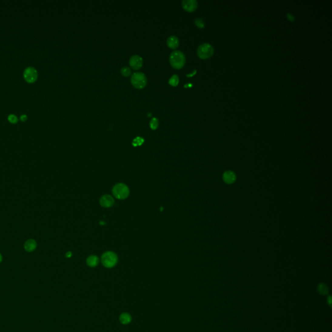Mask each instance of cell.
I'll use <instances>...</instances> for the list:
<instances>
[{
	"mask_svg": "<svg viewBox=\"0 0 332 332\" xmlns=\"http://www.w3.org/2000/svg\"><path fill=\"white\" fill-rule=\"evenodd\" d=\"M169 62L174 68L181 69L183 68L186 62L185 55L180 51H175L170 55Z\"/></svg>",
	"mask_w": 332,
	"mask_h": 332,
	"instance_id": "1",
	"label": "cell"
},
{
	"mask_svg": "<svg viewBox=\"0 0 332 332\" xmlns=\"http://www.w3.org/2000/svg\"><path fill=\"white\" fill-rule=\"evenodd\" d=\"M129 189L127 185L123 183L116 184L112 189V193L118 199L123 200L128 197L129 195Z\"/></svg>",
	"mask_w": 332,
	"mask_h": 332,
	"instance_id": "2",
	"label": "cell"
},
{
	"mask_svg": "<svg viewBox=\"0 0 332 332\" xmlns=\"http://www.w3.org/2000/svg\"><path fill=\"white\" fill-rule=\"evenodd\" d=\"M101 262L105 267L112 268L118 262V256L113 252H106L101 257Z\"/></svg>",
	"mask_w": 332,
	"mask_h": 332,
	"instance_id": "3",
	"label": "cell"
},
{
	"mask_svg": "<svg viewBox=\"0 0 332 332\" xmlns=\"http://www.w3.org/2000/svg\"><path fill=\"white\" fill-rule=\"evenodd\" d=\"M131 83L136 88L142 89L147 85V78L142 72H136L131 77Z\"/></svg>",
	"mask_w": 332,
	"mask_h": 332,
	"instance_id": "4",
	"label": "cell"
},
{
	"mask_svg": "<svg viewBox=\"0 0 332 332\" xmlns=\"http://www.w3.org/2000/svg\"><path fill=\"white\" fill-rule=\"evenodd\" d=\"M214 49L212 45L208 43L201 44L197 49V55L201 59H207L213 55Z\"/></svg>",
	"mask_w": 332,
	"mask_h": 332,
	"instance_id": "5",
	"label": "cell"
},
{
	"mask_svg": "<svg viewBox=\"0 0 332 332\" xmlns=\"http://www.w3.org/2000/svg\"><path fill=\"white\" fill-rule=\"evenodd\" d=\"M23 77L29 83H32L36 81L38 78V72L33 67H28L23 72Z\"/></svg>",
	"mask_w": 332,
	"mask_h": 332,
	"instance_id": "6",
	"label": "cell"
},
{
	"mask_svg": "<svg viewBox=\"0 0 332 332\" xmlns=\"http://www.w3.org/2000/svg\"><path fill=\"white\" fill-rule=\"evenodd\" d=\"M129 64L133 69H139L143 66V59L139 55H133L130 59Z\"/></svg>",
	"mask_w": 332,
	"mask_h": 332,
	"instance_id": "7",
	"label": "cell"
},
{
	"mask_svg": "<svg viewBox=\"0 0 332 332\" xmlns=\"http://www.w3.org/2000/svg\"><path fill=\"white\" fill-rule=\"evenodd\" d=\"M182 5L184 10L189 12L195 11L198 6L197 2L196 0H183L182 2Z\"/></svg>",
	"mask_w": 332,
	"mask_h": 332,
	"instance_id": "8",
	"label": "cell"
},
{
	"mask_svg": "<svg viewBox=\"0 0 332 332\" xmlns=\"http://www.w3.org/2000/svg\"><path fill=\"white\" fill-rule=\"evenodd\" d=\"M114 203V200L112 196L109 195H104L100 199V204L101 206L105 208H109L112 206Z\"/></svg>",
	"mask_w": 332,
	"mask_h": 332,
	"instance_id": "9",
	"label": "cell"
},
{
	"mask_svg": "<svg viewBox=\"0 0 332 332\" xmlns=\"http://www.w3.org/2000/svg\"><path fill=\"white\" fill-rule=\"evenodd\" d=\"M223 177L224 181L228 184L233 183L236 180V175L232 171H226V172H224Z\"/></svg>",
	"mask_w": 332,
	"mask_h": 332,
	"instance_id": "10",
	"label": "cell"
},
{
	"mask_svg": "<svg viewBox=\"0 0 332 332\" xmlns=\"http://www.w3.org/2000/svg\"><path fill=\"white\" fill-rule=\"evenodd\" d=\"M36 246H37V243L36 241L32 239L27 240L24 244L25 250L27 252H29L34 251L36 249Z\"/></svg>",
	"mask_w": 332,
	"mask_h": 332,
	"instance_id": "11",
	"label": "cell"
},
{
	"mask_svg": "<svg viewBox=\"0 0 332 332\" xmlns=\"http://www.w3.org/2000/svg\"><path fill=\"white\" fill-rule=\"evenodd\" d=\"M167 44L171 49H176L179 45V40L175 36H171L167 40Z\"/></svg>",
	"mask_w": 332,
	"mask_h": 332,
	"instance_id": "12",
	"label": "cell"
},
{
	"mask_svg": "<svg viewBox=\"0 0 332 332\" xmlns=\"http://www.w3.org/2000/svg\"><path fill=\"white\" fill-rule=\"evenodd\" d=\"M86 262H87V264H88V266L91 267H94L97 266L98 265V263H99V258H97V256H94V255H92V256H89L88 258H87Z\"/></svg>",
	"mask_w": 332,
	"mask_h": 332,
	"instance_id": "13",
	"label": "cell"
},
{
	"mask_svg": "<svg viewBox=\"0 0 332 332\" xmlns=\"http://www.w3.org/2000/svg\"><path fill=\"white\" fill-rule=\"evenodd\" d=\"M132 317L127 313H123L119 317V320L123 324H128L131 322Z\"/></svg>",
	"mask_w": 332,
	"mask_h": 332,
	"instance_id": "14",
	"label": "cell"
},
{
	"mask_svg": "<svg viewBox=\"0 0 332 332\" xmlns=\"http://www.w3.org/2000/svg\"><path fill=\"white\" fill-rule=\"evenodd\" d=\"M318 292H319L322 295H326L328 294L329 292V288L327 286V285L324 283H320L318 285L317 287Z\"/></svg>",
	"mask_w": 332,
	"mask_h": 332,
	"instance_id": "15",
	"label": "cell"
},
{
	"mask_svg": "<svg viewBox=\"0 0 332 332\" xmlns=\"http://www.w3.org/2000/svg\"><path fill=\"white\" fill-rule=\"evenodd\" d=\"M179 83V78L176 75H173L169 81V84L173 86H176Z\"/></svg>",
	"mask_w": 332,
	"mask_h": 332,
	"instance_id": "16",
	"label": "cell"
},
{
	"mask_svg": "<svg viewBox=\"0 0 332 332\" xmlns=\"http://www.w3.org/2000/svg\"><path fill=\"white\" fill-rule=\"evenodd\" d=\"M143 142H144V139L142 137L138 136L134 139V140L132 141V145L134 147L140 146L143 143Z\"/></svg>",
	"mask_w": 332,
	"mask_h": 332,
	"instance_id": "17",
	"label": "cell"
},
{
	"mask_svg": "<svg viewBox=\"0 0 332 332\" xmlns=\"http://www.w3.org/2000/svg\"><path fill=\"white\" fill-rule=\"evenodd\" d=\"M121 73L122 74L124 77H128L130 74H131V69H130L129 67H123L121 69Z\"/></svg>",
	"mask_w": 332,
	"mask_h": 332,
	"instance_id": "18",
	"label": "cell"
},
{
	"mask_svg": "<svg viewBox=\"0 0 332 332\" xmlns=\"http://www.w3.org/2000/svg\"><path fill=\"white\" fill-rule=\"evenodd\" d=\"M158 127V119L156 118H153L150 121V127L153 130H155Z\"/></svg>",
	"mask_w": 332,
	"mask_h": 332,
	"instance_id": "19",
	"label": "cell"
},
{
	"mask_svg": "<svg viewBox=\"0 0 332 332\" xmlns=\"http://www.w3.org/2000/svg\"><path fill=\"white\" fill-rule=\"evenodd\" d=\"M8 120L10 121L11 123H13V124L16 123L18 122V121L17 116H15V114H10V115H9L8 116Z\"/></svg>",
	"mask_w": 332,
	"mask_h": 332,
	"instance_id": "20",
	"label": "cell"
},
{
	"mask_svg": "<svg viewBox=\"0 0 332 332\" xmlns=\"http://www.w3.org/2000/svg\"><path fill=\"white\" fill-rule=\"evenodd\" d=\"M195 22V25L198 27L200 28V29H203V28L204 27V23L201 18H197V19H196Z\"/></svg>",
	"mask_w": 332,
	"mask_h": 332,
	"instance_id": "21",
	"label": "cell"
},
{
	"mask_svg": "<svg viewBox=\"0 0 332 332\" xmlns=\"http://www.w3.org/2000/svg\"><path fill=\"white\" fill-rule=\"evenodd\" d=\"M287 19L289 21H291V22H294V17L293 16V15L291 13H287Z\"/></svg>",
	"mask_w": 332,
	"mask_h": 332,
	"instance_id": "22",
	"label": "cell"
},
{
	"mask_svg": "<svg viewBox=\"0 0 332 332\" xmlns=\"http://www.w3.org/2000/svg\"><path fill=\"white\" fill-rule=\"evenodd\" d=\"M27 119V116L26 115H22L21 117H20V119L22 121H25Z\"/></svg>",
	"mask_w": 332,
	"mask_h": 332,
	"instance_id": "23",
	"label": "cell"
},
{
	"mask_svg": "<svg viewBox=\"0 0 332 332\" xmlns=\"http://www.w3.org/2000/svg\"><path fill=\"white\" fill-rule=\"evenodd\" d=\"M196 72H197V70H196V69H195V70H194V71H193V72L192 73H190V74H188V75H186V76H187V77H192V76H193V75H195V74H196Z\"/></svg>",
	"mask_w": 332,
	"mask_h": 332,
	"instance_id": "24",
	"label": "cell"
},
{
	"mask_svg": "<svg viewBox=\"0 0 332 332\" xmlns=\"http://www.w3.org/2000/svg\"><path fill=\"white\" fill-rule=\"evenodd\" d=\"M66 256L67 257V258H70V257L72 256V252H67V254H66Z\"/></svg>",
	"mask_w": 332,
	"mask_h": 332,
	"instance_id": "25",
	"label": "cell"
},
{
	"mask_svg": "<svg viewBox=\"0 0 332 332\" xmlns=\"http://www.w3.org/2000/svg\"><path fill=\"white\" fill-rule=\"evenodd\" d=\"M328 304L330 305V306L331 307V297H329L328 298Z\"/></svg>",
	"mask_w": 332,
	"mask_h": 332,
	"instance_id": "26",
	"label": "cell"
},
{
	"mask_svg": "<svg viewBox=\"0 0 332 332\" xmlns=\"http://www.w3.org/2000/svg\"><path fill=\"white\" fill-rule=\"evenodd\" d=\"M2 260H3L2 256V254H0V263H1V262H2Z\"/></svg>",
	"mask_w": 332,
	"mask_h": 332,
	"instance_id": "27",
	"label": "cell"
}]
</instances>
